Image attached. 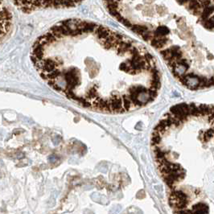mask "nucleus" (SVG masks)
<instances>
[{"mask_svg": "<svg viewBox=\"0 0 214 214\" xmlns=\"http://www.w3.org/2000/svg\"><path fill=\"white\" fill-rule=\"evenodd\" d=\"M167 38L160 37V38H153L151 40V45L156 49H161L167 43Z\"/></svg>", "mask_w": 214, "mask_h": 214, "instance_id": "f03ea898", "label": "nucleus"}, {"mask_svg": "<svg viewBox=\"0 0 214 214\" xmlns=\"http://www.w3.org/2000/svg\"><path fill=\"white\" fill-rule=\"evenodd\" d=\"M122 106H123V109L126 111H129L133 107L132 106V103L130 102L129 98V95L128 94H126V95H123L122 97Z\"/></svg>", "mask_w": 214, "mask_h": 214, "instance_id": "39448f33", "label": "nucleus"}, {"mask_svg": "<svg viewBox=\"0 0 214 214\" xmlns=\"http://www.w3.org/2000/svg\"><path fill=\"white\" fill-rule=\"evenodd\" d=\"M131 31H134V33L142 35L145 31H148V27L145 25H137V24H132V27H130Z\"/></svg>", "mask_w": 214, "mask_h": 214, "instance_id": "20e7f679", "label": "nucleus"}, {"mask_svg": "<svg viewBox=\"0 0 214 214\" xmlns=\"http://www.w3.org/2000/svg\"><path fill=\"white\" fill-rule=\"evenodd\" d=\"M203 26L209 29V30H213L214 29V20L212 19H208L205 22V23L203 24Z\"/></svg>", "mask_w": 214, "mask_h": 214, "instance_id": "9b49d317", "label": "nucleus"}, {"mask_svg": "<svg viewBox=\"0 0 214 214\" xmlns=\"http://www.w3.org/2000/svg\"><path fill=\"white\" fill-rule=\"evenodd\" d=\"M189 109H190V117L201 116V114H200V110H199L198 106L193 107V108H189Z\"/></svg>", "mask_w": 214, "mask_h": 214, "instance_id": "ddd939ff", "label": "nucleus"}, {"mask_svg": "<svg viewBox=\"0 0 214 214\" xmlns=\"http://www.w3.org/2000/svg\"><path fill=\"white\" fill-rule=\"evenodd\" d=\"M56 160H57V159H56V156H52L51 157H49V160L51 161V162H53V163L56 162Z\"/></svg>", "mask_w": 214, "mask_h": 214, "instance_id": "2eb2a0df", "label": "nucleus"}, {"mask_svg": "<svg viewBox=\"0 0 214 214\" xmlns=\"http://www.w3.org/2000/svg\"><path fill=\"white\" fill-rule=\"evenodd\" d=\"M156 11L160 15H162V14H164L167 11V9H166L164 7H161V6H157L156 7Z\"/></svg>", "mask_w": 214, "mask_h": 214, "instance_id": "4468645a", "label": "nucleus"}, {"mask_svg": "<svg viewBox=\"0 0 214 214\" xmlns=\"http://www.w3.org/2000/svg\"><path fill=\"white\" fill-rule=\"evenodd\" d=\"M58 196V192H54L52 195H51V197L49 199V202H48V205H49V207H53L56 204V196Z\"/></svg>", "mask_w": 214, "mask_h": 214, "instance_id": "f8f14e48", "label": "nucleus"}, {"mask_svg": "<svg viewBox=\"0 0 214 214\" xmlns=\"http://www.w3.org/2000/svg\"><path fill=\"white\" fill-rule=\"evenodd\" d=\"M160 54L163 56V59L165 60L166 61H168L171 59H172V56L171 55V52H170L169 49L161 50Z\"/></svg>", "mask_w": 214, "mask_h": 214, "instance_id": "6e6552de", "label": "nucleus"}, {"mask_svg": "<svg viewBox=\"0 0 214 214\" xmlns=\"http://www.w3.org/2000/svg\"><path fill=\"white\" fill-rule=\"evenodd\" d=\"M141 36L143 37V39L146 41H149V40H152L153 38H155V36H154V33L153 31H145L144 33H143Z\"/></svg>", "mask_w": 214, "mask_h": 214, "instance_id": "1a4fd4ad", "label": "nucleus"}, {"mask_svg": "<svg viewBox=\"0 0 214 214\" xmlns=\"http://www.w3.org/2000/svg\"><path fill=\"white\" fill-rule=\"evenodd\" d=\"M14 4L17 6L19 9L23 11V12H31L39 8H45V7H55V8H63V7H74L77 4H80V2H60V1H17L13 2Z\"/></svg>", "mask_w": 214, "mask_h": 214, "instance_id": "f257e3e1", "label": "nucleus"}, {"mask_svg": "<svg viewBox=\"0 0 214 214\" xmlns=\"http://www.w3.org/2000/svg\"><path fill=\"white\" fill-rule=\"evenodd\" d=\"M155 38H160V37H165L168 33H169V30L168 28L165 26H160L156 28L155 31H153Z\"/></svg>", "mask_w": 214, "mask_h": 214, "instance_id": "7ed1b4c3", "label": "nucleus"}, {"mask_svg": "<svg viewBox=\"0 0 214 214\" xmlns=\"http://www.w3.org/2000/svg\"><path fill=\"white\" fill-rule=\"evenodd\" d=\"M161 142V136L160 133L156 132V131H153L152 137V147H156L158 146Z\"/></svg>", "mask_w": 214, "mask_h": 214, "instance_id": "423d86ee", "label": "nucleus"}, {"mask_svg": "<svg viewBox=\"0 0 214 214\" xmlns=\"http://www.w3.org/2000/svg\"><path fill=\"white\" fill-rule=\"evenodd\" d=\"M214 136V128L208 130L207 131H205V133L203 134L202 136V139L204 142H208L211 138Z\"/></svg>", "mask_w": 214, "mask_h": 214, "instance_id": "0eeeda50", "label": "nucleus"}, {"mask_svg": "<svg viewBox=\"0 0 214 214\" xmlns=\"http://www.w3.org/2000/svg\"><path fill=\"white\" fill-rule=\"evenodd\" d=\"M147 94H148V96H149L150 102H152V101H154V100L156 99V97H157L158 90H156V89H148Z\"/></svg>", "mask_w": 214, "mask_h": 214, "instance_id": "9d476101", "label": "nucleus"}]
</instances>
